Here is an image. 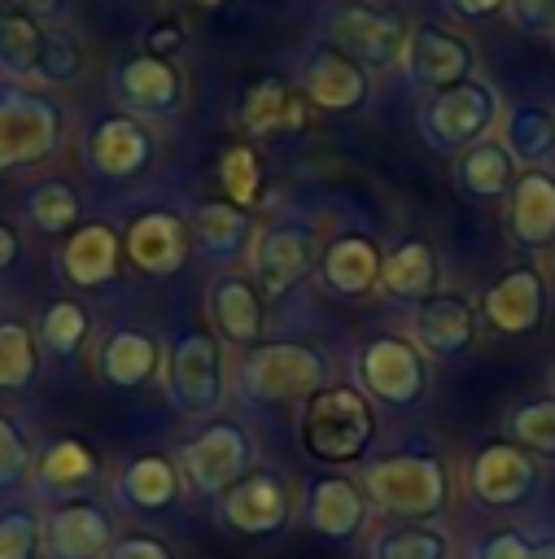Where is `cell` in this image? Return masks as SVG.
Listing matches in <instances>:
<instances>
[{
	"instance_id": "obj_1",
	"label": "cell",
	"mask_w": 555,
	"mask_h": 559,
	"mask_svg": "<svg viewBox=\"0 0 555 559\" xmlns=\"http://www.w3.org/2000/svg\"><path fill=\"white\" fill-rule=\"evenodd\" d=\"M297 441L315 463H328V467L358 463L376 441L371 397L354 384H323L302 402Z\"/></svg>"
},
{
	"instance_id": "obj_2",
	"label": "cell",
	"mask_w": 555,
	"mask_h": 559,
	"mask_svg": "<svg viewBox=\"0 0 555 559\" xmlns=\"http://www.w3.org/2000/svg\"><path fill=\"white\" fill-rule=\"evenodd\" d=\"M367 493L402 524H433L450 507V472L437 454L402 450L380 454L363 467Z\"/></svg>"
},
{
	"instance_id": "obj_3",
	"label": "cell",
	"mask_w": 555,
	"mask_h": 559,
	"mask_svg": "<svg viewBox=\"0 0 555 559\" xmlns=\"http://www.w3.org/2000/svg\"><path fill=\"white\" fill-rule=\"evenodd\" d=\"M328 384V354L306 341H262L240 362V393L249 402L310 397Z\"/></svg>"
},
{
	"instance_id": "obj_4",
	"label": "cell",
	"mask_w": 555,
	"mask_h": 559,
	"mask_svg": "<svg viewBox=\"0 0 555 559\" xmlns=\"http://www.w3.org/2000/svg\"><path fill=\"white\" fill-rule=\"evenodd\" d=\"M66 140V109L48 92L4 87L0 92V175L39 166Z\"/></svg>"
},
{
	"instance_id": "obj_5",
	"label": "cell",
	"mask_w": 555,
	"mask_h": 559,
	"mask_svg": "<svg viewBox=\"0 0 555 559\" xmlns=\"http://www.w3.org/2000/svg\"><path fill=\"white\" fill-rule=\"evenodd\" d=\"M494 122H498V92L472 74L459 87L428 96V105L420 109V140L437 153H463L476 140H485Z\"/></svg>"
},
{
	"instance_id": "obj_6",
	"label": "cell",
	"mask_w": 555,
	"mask_h": 559,
	"mask_svg": "<svg viewBox=\"0 0 555 559\" xmlns=\"http://www.w3.org/2000/svg\"><path fill=\"white\" fill-rule=\"evenodd\" d=\"M166 397L179 415L201 419L223 406V349L214 332H184L162 367Z\"/></svg>"
},
{
	"instance_id": "obj_7",
	"label": "cell",
	"mask_w": 555,
	"mask_h": 559,
	"mask_svg": "<svg viewBox=\"0 0 555 559\" xmlns=\"http://www.w3.org/2000/svg\"><path fill=\"white\" fill-rule=\"evenodd\" d=\"M184 485L201 498H223L240 476L253 472V441L236 419H210L179 450Z\"/></svg>"
},
{
	"instance_id": "obj_8",
	"label": "cell",
	"mask_w": 555,
	"mask_h": 559,
	"mask_svg": "<svg viewBox=\"0 0 555 559\" xmlns=\"http://www.w3.org/2000/svg\"><path fill=\"white\" fill-rule=\"evenodd\" d=\"M323 39L332 48H341L345 57H354L367 70H389L402 61L411 26L402 13L376 9V4H341L328 13L323 22Z\"/></svg>"
},
{
	"instance_id": "obj_9",
	"label": "cell",
	"mask_w": 555,
	"mask_h": 559,
	"mask_svg": "<svg viewBox=\"0 0 555 559\" xmlns=\"http://www.w3.org/2000/svg\"><path fill=\"white\" fill-rule=\"evenodd\" d=\"M358 380L363 393L389 406H415L428 389L424 349L406 336H371L358 349Z\"/></svg>"
},
{
	"instance_id": "obj_10",
	"label": "cell",
	"mask_w": 555,
	"mask_h": 559,
	"mask_svg": "<svg viewBox=\"0 0 555 559\" xmlns=\"http://www.w3.org/2000/svg\"><path fill=\"white\" fill-rule=\"evenodd\" d=\"M402 74H406V83L428 87L437 96L476 74V48L468 35H459L441 22H420V26H411V39L402 52Z\"/></svg>"
},
{
	"instance_id": "obj_11",
	"label": "cell",
	"mask_w": 555,
	"mask_h": 559,
	"mask_svg": "<svg viewBox=\"0 0 555 559\" xmlns=\"http://www.w3.org/2000/svg\"><path fill=\"white\" fill-rule=\"evenodd\" d=\"M481 319L498 332V336H529L546 323V310H551V288H546V275L529 262L503 271L485 293H481Z\"/></svg>"
},
{
	"instance_id": "obj_12",
	"label": "cell",
	"mask_w": 555,
	"mask_h": 559,
	"mask_svg": "<svg viewBox=\"0 0 555 559\" xmlns=\"http://www.w3.org/2000/svg\"><path fill=\"white\" fill-rule=\"evenodd\" d=\"M297 87L323 114H358L371 100V70L358 66L354 57H345L341 48L323 44L306 57V66L297 74Z\"/></svg>"
},
{
	"instance_id": "obj_13",
	"label": "cell",
	"mask_w": 555,
	"mask_h": 559,
	"mask_svg": "<svg viewBox=\"0 0 555 559\" xmlns=\"http://www.w3.org/2000/svg\"><path fill=\"white\" fill-rule=\"evenodd\" d=\"M310 271H319V245L306 227L293 223H271L253 240V275L262 297H284L297 288Z\"/></svg>"
},
{
	"instance_id": "obj_14",
	"label": "cell",
	"mask_w": 555,
	"mask_h": 559,
	"mask_svg": "<svg viewBox=\"0 0 555 559\" xmlns=\"http://www.w3.org/2000/svg\"><path fill=\"white\" fill-rule=\"evenodd\" d=\"M219 515L232 533H245V537H271L288 524L293 507H288V485L267 472V467H253L249 476H240L223 498H219Z\"/></svg>"
},
{
	"instance_id": "obj_15",
	"label": "cell",
	"mask_w": 555,
	"mask_h": 559,
	"mask_svg": "<svg viewBox=\"0 0 555 559\" xmlns=\"http://www.w3.org/2000/svg\"><path fill=\"white\" fill-rule=\"evenodd\" d=\"M83 157H87V170H96L101 179H131L153 157V131L135 114H127V109L105 114L87 131Z\"/></svg>"
},
{
	"instance_id": "obj_16",
	"label": "cell",
	"mask_w": 555,
	"mask_h": 559,
	"mask_svg": "<svg viewBox=\"0 0 555 559\" xmlns=\"http://www.w3.org/2000/svg\"><path fill=\"white\" fill-rule=\"evenodd\" d=\"M306 92L284 74H262L236 96V122L249 135H275V131H306L310 122Z\"/></svg>"
},
{
	"instance_id": "obj_17",
	"label": "cell",
	"mask_w": 555,
	"mask_h": 559,
	"mask_svg": "<svg viewBox=\"0 0 555 559\" xmlns=\"http://www.w3.org/2000/svg\"><path fill=\"white\" fill-rule=\"evenodd\" d=\"M188 236L192 227L170 210H144L122 231V253L144 275H175L188 262Z\"/></svg>"
},
{
	"instance_id": "obj_18",
	"label": "cell",
	"mask_w": 555,
	"mask_h": 559,
	"mask_svg": "<svg viewBox=\"0 0 555 559\" xmlns=\"http://www.w3.org/2000/svg\"><path fill=\"white\" fill-rule=\"evenodd\" d=\"M476 332H481V310L468 306L463 297L437 293L411 310V341L433 358H463L476 345Z\"/></svg>"
},
{
	"instance_id": "obj_19",
	"label": "cell",
	"mask_w": 555,
	"mask_h": 559,
	"mask_svg": "<svg viewBox=\"0 0 555 559\" xmlns=\"http://www.w3.org/2000/svg\"><path fill=\"white\" fill-rule=\"evenodd\" d=\"M538 489V463L516 441H489L472 459V493L485 507H520Z\"/></svg>"
},
{
	"instance_id": "obj_20",
	"label": "cell",
	"mask_w": 555,
	"mask_h": 559,
	"mask_svg": "<svg viewBox=\"0 0 555 559\" xmlns=\"http://www.w3.org/2000/svg\"><path fill=\"white\" fill-rule=\"evenodd\" d=\"M262 288L249 280V275H236V271H223L210 280L205 288V306H210V323H214V336L227 341V345H262Z\"/></svg>"
},
{
	"instance_id": "obj_21",
	"label": "cell",
	"mask_w": 555,
	"mask_h": 559,
	"mask_svg": "<svg viewBox=\"0 0 555 559\" xmlns=\"http://www.w3.org/2000/svg\"><path fill=\"white\" fill-rule=\"evenodd\" d=\"M306 524L323 537V542H354L367 524V498L363 489L341 476V472H323L306 485Z\"/></svg>"
},
{
	"instance_id": "obj_22",
	"label": "cell",
	"mask_w": 555,
	"mask_h": 559,
	"mask_svg": "<svg viewBox=\"0 0 555 559\" xmlns=\"http://www.w3.org/2000/svg\"><path fill=\"white\" fill-rule=\"evenodd\" d=\"M44 546L52 559H109L114 520L96 502H66L44 520Z\"/></svg>"
},
{
	"instance_id": "obj_23",
	"label": "cell",
	"mask_w": 555,
	"mask_h": 559,
	"mask_svg": "<svg viewBox=\"0 0 555 559\" xmlns=\"http://www.w3.org/2000/svg\"><path fill=\"white\" fill-rule=\"evenodd\" d=\"M114 96L127 105V114L157 118V114L179 109V100H184V74H179L175 61H162V57L140 52V57H131V61H122L114 70Z\"/></svg>"
},
{
	"instance_id": "obj_24",
	"label": "cell",
	"mask_w": 555,
	"mask_h": 559,
	"mask_svg": "<svg viewBox=\"0 0 555 559\" xmlns=\"http://www.w3.org/2000/svg\"><path fill=\"white\" fill-rule=\"evenodd\" d=\"M507 231L524 249L555 245V175L542 166L520 170L516 188L507 192Z\"/></svg>"
},
{
	"instance_id": "obj_25",
	"label": "cell",
	"mask_w": 555,
	"mask_h": 559,
	"mask_svg": "<svg viewBox=\"0 0 555 559\" xmlns=\"http://www.w3.org/2000/svg\"><path fill=\"white\" fill-rule=\"evenodd\" d=\"M380 262H385V253L376 249L371 236H363V231H341V236L319 253V280H323V288H328L332 297L354 301V297L380 288Z\"/></svg>"
},
{
	"instance_id": "obj_26",
	"label": "cell",
	"mask_w": 555,
	"mask_h": 559,
	"mask_svg": "<svg viewBox=\"0 0 555 559\" xmlns=\"http://www.w3.org/2000/svg\"><path fill=\"white\" fill-rule=\"evenodd\" d=\"M179 493H184V472L166 454H135L118 476V502L127 511L162 515L179 502Z\"/></svg>"
},
{
	"instance_id": "obj_27",
	"label": "cell",
	"mask_w": 555,
	"mask_h": 559,
	"mask_svg": "<svg viewBox=\"0 0 555 559\" xmlns=\"http://www.w3.org/2000/svg\"><path fill=\"white\" fill-rule=\"evenodd\" d=\"M437 284H441L437 249H433L428 240H420V236L393 245V249L385 253V262H380V288H385V297H393V301L420 306V301L437 297Z\"/></svg>"
},
{
	"instance_id": "obj_28",
	"label": "cell",
	"mask_w": 555,
	"mask_h": 559,
	"mask_svg": "<svg viewBox=\"0 0 555 559\" xmlns=\"http://www.w3.org/2000/svg\"><path fill=\"white\" fill-rule=\"evenodd\" d=\"M61 271L74 288H109L118 280V231L105 223H83L61 249Z\"/></svg>"
},
{
	"instance_id": "obj_29",
	"label": "cell",
	"mask_w": 555,
	"mask_h": 559,
	"mask_svg": "<svg viewBox=\"0 0 555 559\" xmlns=\"http://www.w3.org/2000/svg\"><path fill=\"white\" fill-rule=\"evenodd\" d=\"M454 179L459 188L472 197V201H503L511 188H516V157L503 140H476L472 148L459 153L454 162Z\"/></svg>"
},
{
	"instance_id": "obj_30",
	"label": "cell",
	"mask_w": 555,
	"mask_h": 559,
	"mask_svg": "<svg viewBox=\"0 0 555 559\" xmlns=\"http://www.w3.org/2000/svg\"><path fill=\"white\" fill-rule=\"evenodd\" d=\"M101 376L114 384V389H140L157 376V362H162V345L157 336L140 332V328H122L114 332L105 345H101Z\"/></svg>"
},
{
	"instance_id": "obj_31",
	"label": "cell",
	"mask_w": 555,
	"mask_h": 559,
	"mask_svg": "<svg viewBox=\"0 0 555 559\" xmlns=\"http://www.w3.org/2000/svg\"><path fill=\"white\" fill-rule=\"evenodd\" d=\"M48 31L39 17L13 9L0 13V70L13 79H39L44 70V52H48Z\"/></svg>"
},
{
	"instance_id": "obj_32",
	"label": "cell",
	"mask_w": 555,
	"mask_h": 559,
	"mask_svg": "<svg viewBox=\"0 0 555 559\" xmlns=\"http://www.w3.org/2000/svg\"><path fill=\"white\" fill-rule=\"evenodd\" d=\"M192 236H197V245L205 249V253H214V258H232V253H240L245 245H249V236H253V227H249V210H240V205H232V201H201L197 210H192Z\"/></svg>"
},
{
	"instance_id": "obj_33",
	"label": "cell",
	"mask_w": 555,
	"mask_h": 559,
	"mask_svg": "<svg viewBox=\"0 0 555 559\" xmlns=\"http://www.w3.org/2000/svg\"><path fill=\"white\" fill-rule=\"evenodd\" d=\"M503 144L516 162L538 166L546 153H555V114L546 105H516L503 122Z\"/></svg>"
},
{
	"instance_id": "obj_34",
	"label": "cell",
	"mask_w": 555,
	"mask_h": 559,
	"mask_svg": "<svg viewBox=\"0 0 555 559\" xmlns=\"http://www.w3.org/2000/svg\"><path fill=\"white\" fill-rule=\"evenodd\" d=\"M96 480V454L79 437H57L39 454V485L44 489H83Z\"/></svg>"
},
{
	"instance_id": "obj_35",
	"label": "cell",
	"mask_w": 555,
	"mask_h": 559,
	"mask_svg": "<svg viewBox=\"0 0 555 559\" xmlns=\"http://www.w3.org/2000/svg\"><path fill=\"white\" fill-rule=\"evenodd\" d=\"M39 376V336L22 319H0V393H17Z\"/></svg>"
},
{
	"instance_id": "obj_36",
	"label": "cell",
	"mask_w": 555,
	"mask_h": 559,
	"mask_svg": "<svg viewBox=\"0 0 555 559\" xmlns=\"http://www.w3.org/2000/svg\"><path fill=\"white\" fill-rule=\"evenodd\" d=\"M87 310L79 306V301H70V297H61V301H52L44 314H39V328H35V336H39V345L52 354V358H74L83 345H87Z\"/></svg>"
},
{
	"instance_id": "obj_37",
	"label": "cell",
	"mask_w": 555,
	"mask_h": 559,
	"mask_svg": "<svg viewBox=\"0 0 555 559\" xmlns=\"http://www.w3.org/2000/svg\"><path fill=\"white\" fill-rule=\"evenodd\" d=\"M371 559H450V533L437 524H398L376 537Z\"/></svg>"
},
{
	"instance_id": "obj_38",
	"label": "cell",
	"mask_w": 555,
	"mask_h": 559,
	"mask_svg": "<svg viewBox=\"0 0 555 559\" xmlns=\"http://www.w3.org/2000/svg\"><path fill=\"white\" fill-rule=\"evenodd\" d=\"M507 432L533 459L555 463V397H529L507 415Z\"/></svg>"
},
{
	"instance_id": "obj_39",
	"label": "cell",
	"mask_w": 555,
	"mask_h": 559,
	"mask_svg": "<svg viewBox=\"0 0 555 559\" xmlns=\"http://www.w3.org/2000/svg\"><path fill=\"white\" fill-rule=\"evenodd\" d=\"M79 214H83L79 192H74L66 179H48V183L31 188V197H26V218H31L44 236L70 231V227L79 223Z\"/></svg>"
},
{
	"instance_id": "obj_40",
	"label": "cell",
	"mask_w": 555,
	"mask_h": 559,
	"mask_svg": "<svg viewBox=\"0 0 555 559\" xmlns=\"http://www.w3.org/2000/svg\"><path fill=\"white\" fill-rule=\"evenodd\" d=\"M219 183H223V201L253 210L262 197V162L249 144H227L219 153Z\"/></svg>"
},
{
	"instance_id": "obj_41",
	"label": "cell",
	"mask_w": 555,
	"mask_h": 559,
	"mask_svg": "<svg viewBox=\"0 0 555 559\" xmlns=\"http://www.w3.org/2000/svg\"><path fill=\"white\" fill-rule=\"evenodd\" d=\"M44 520L26 507L0 515V559H44Z\"/></svg>"
},
{
	"instance_id": "obj_42",
	"label": "cell",
	"mask_w": 555,
	"mask_h": 559,
	"mask_svg": "<svg viewBox=\"0 0 555 559\" xmlns=\"http://www.w3.org/2000/svg\"><path fill=\"white\" fill-rule=\"evenodd\" d=\"M472 559H555V537H524L516 528H498L472 546Z\"/></svg>"
},
{
	"instance_id": "obj_43",
	"label": "cell",
	"mask_w": 555,
	"mask_h": 559,
	"mask_svg": "<svg viewBox=\"0 0 555 559\" xmlns=\"http://www.w3.org/2000/svg\"><path fill=\"white\" fill-rule=\"evenodd\" d=\"M79 70H83V52H79V44H74V35H66V31H48V52H44V70H39V83H70V79H79Z\"/></svg>"
},
{
	"instance_id": "obj_44",
	"label": "cell",
	"mask_w": 555,
	"mask_h": 559,
	"mask_svg": "<svg viewBox=\"0 0 555 559\" xmlns=\"http://www.w3.org/2000/svg\"><path fill=\"white\" fill-rule=\"evenodd\" d=\"M31 463V445L22 437V424H13L9 415H0V489L17 485L22 472Z\"/></svg>"
},
{
	"instance_id": "obj_45",
	"label": "cell",
	"mask_w": 555,
	"mask_h": 559,
	"mask_svg": "<svg viewBox=\"0 0 555 559\" xmlns=\"http://www.w3.org/2000/svg\"><path fill=\"white\" fill-rule=\"evenodd\" d=\"M184 48H188V22H179V17H162L140 31V52H149V57L175 61Z\"/></svg>"
},
{
	"instance_id": "obj_46",
	"label": "cell",
	"mask_w": 555,
	"mask_h": 559,
	"mask_svg": "<svg viewBox=\"0 0 555 559\" xmlns=\"http://www.w3.org/2000/svg\"><path fill=\"white\" fill-rule=\"evenodd\" d=\"M507 17L524 35H555V0H507Z\"/></svg>"
},
{
	"instance_id": "obj_47",
	"label": "cell",
	"mask_w": 555,
	"mask_h": 559,
	"mask_svg": "<svg viewBox=\"0 0 555 559\" xmlns=\"http://www.w3.org/2000/svg\"><path fill=\"white\" fill-rule=\"evenodd\" d=\"M109 559H175V550H170L162 537L135 533V537H122V542H114Z\"/></svg>"
},
{
	"instance_id": "obj_48",
	"label": "cell",
	"mask_w": 555,
	"mask_h": 559,
	"mask_svg": "<svg viewBox=\"0 0 555 559\" xmlns=\"http://www.w3.org/2000/svg\"><path fill=\"white\" fill-rule=\"evenodd\" d=\"M454 17H468V22H481V17H494L498 9H507V0H441Z\"/></svg>"
},
{
	"instance_id": "obj_49",
	"label": "cell",
	"mask_w": 555,
	"mask_h": 559,
	"mask_svg": "<svg viewBox=\"0 0 555 559\" xmlns=\"http://www.w3.org/2000/svg\"><path fill=\"white\" fill-rule=\"evenodd\" d=\"M17 258H22V240H17V231L0 218V275H4L9 266H17Z\"/></svg>"
},
{
	"instance_id": "obj_50",
	"label": "cell",
	"mask_w": 555,
	"mask_h": 559,
	"mask_svg": "<svg viewBox=\"0 0 555 559\" xmlns=\"http://www.w3.org/2000/svg\"><path fill=\"white\" fill-rule=\"evenodd\" d=\"M66 4H70V0H17V9H22V13H31V17H39V22H44V17H48V22H52V17H61V13H66Z\"/></svg>"
},
{
	"instance_id": "obj_51",
	"label": "cell",
	"mask_w": 555,
	"mask_h": 559,
	"mask_svg": "<svg viewBox=\"0 0 555 559\" xmlns=\"http://www.w3.org/2000/svg\"><path fill=\"white\" fill-rule=\"evenodd\" d=\"M188 4H192V9H219L223 0H188Z\"/></svg>"
},
{
	"instance_id": "obj_52",
	"label": "cell",
	"mask_w": 555,
	"mask_h": 559,
	"mask_svg": "<svg viewBox=\"0 0 555 559\" xmlns=\"http://www.w3.org/2000/svg\"><path fill=\"white\" fill-rule=\"evenodd\" d=\"M551 393H555V367H551Z\"/></svg>"
}]
</instances>
